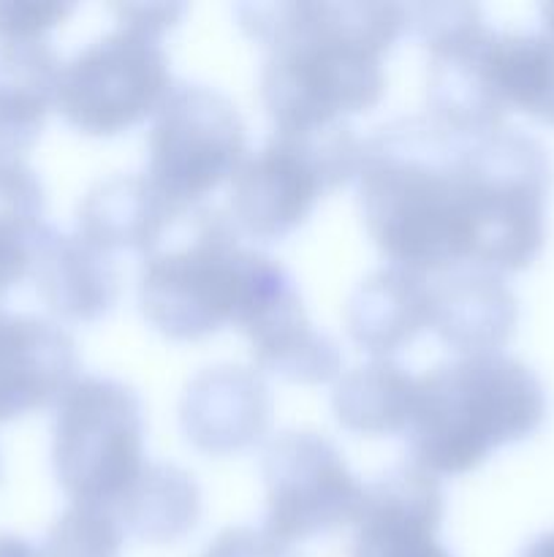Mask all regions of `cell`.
Segmentation results:
<instances>
[{
    "mask_svg": "<svg viewBox=\"0 0 554 557\" xmlns=\"http://www.w3.org/2000/svg\"><path fill=\"white\" fill-rule=\"evenodd\" d=\"M476 134L432 114L396 117L362 141L358 207L380 253L427 275L473 264L478 234Z\"/></svg>",
    "mask_w": 554,
    "mask_h": 557,
    "instance_id": "6da1fadb",
    "label": "cell"
},
{
    "mask_svg": "<svg viewBox=\"0 0 554 557\" xmlns=\"http://www.w3.org/2000/svg\"><path fill=\"white\" fill-rule=\"evenodd\" d=\"M239 25L266 47L261 98L275 128L345 123L383 98V54L407 30L400 3H244Z\"/></svg>",
    "mask_w": 554,
    "mask_h": 557,
    "instance_id": "7a4b0ae2",
    "label": "cell"
},
{
    "mask_svg": "<svg viewBox=\"0 0 554 557\" xmlns=\"http://www.w3.org/2000/svg\"><path fill=\"white\" fill-rule=\"evenodd\" d=\"M546 408L541 379L521 359L503 351L449 359L416 375L407 451L435 476H459L530 438Z\"/></svg>",
    "mask_w": 554,
    "mask_h": 557,
    "instance_id": "3957f363",
    "label": "cell"
},
{
    "mask_svg": "<svg viewBox=\"0 0 554 557\" xmlns=\"http://www.w3.org/2000/svg\"><path fill=\"white\" fill-rule=\"evenodd\" d=\"M190 234L141 264L139 308L161 335L199 341L244 319L288 281V270L239 239L231 215L196 207Z\"/></svg>",
    "mask_w": 554,
    "mask_h": 557,
    "instance_id": "277c9868",
    "label": "cell"
},
{
    "mask_svg": "<svg viewBox=\"0 0 554 557\" xmlns=\"http://www.w3.org/2000/svg\"><path fill=\"white\" fill-rule=\"evenodd\" d=\"M362 141L348 123L275 128L231 177V221L277 243L307 223L318 201L358 174Z\"/></svg>",
    "mask_w": 554,
    "mask_h": 557,
    "instance_id": "5b68a950",
    "label": "cell"
},
{
    "mask_svg": "<svg viewBox=\"0 0 554 557\" xmlns=\"http://www.w3.org/2000/svg\"><path fill=\"white\" fill-rule=\"evenodd\" d=\"M52 466L74 504L114 509L144 468L139 395L106 375L76 379L54 413Z\"/></svg>",
    "mask_w": 554,
    "mask_h": 557,
    "instance_id": "8992f818",
    "label": "cell"
},
{
    "mask_svg": "<svg viewBox=\"0 0 554 557\" xmlns=\"http://www.w3.org/2000/svg\"><path fill=\"white\" fill-rule=\"evenodd\" d=\"M244 158L248 134L237 107L215 87L177 82L152 120L144 177L188 215Z\"/></svg>",
    "mask_w": 554,
    "mask_h": 557,
    "instance_id": "52a82bcc",
    "label": "cell"
},
{
    "mask_svg": "<svg viewBox=\"0 0 554 557\" xmlns=\"http://www.w3.org/2000/svg\"><path fill=\"white\" fill-rule=\"evenodd\" d=\"M161 36L119 25L60 69L58 103L68 125L87 136H117L152 117L174 79Z\"/></svg>",
    "mask_w": 554,
    "mask_h": 557,
    "instance_id": "ba28073f",
    "label": "cell"
},
{
    "mask_svg": "<svg viewBox=\"0 0 554 557\" xmlns=\"http://www.w3.org/2000/svg\"><path fill=\"white\" fill-rule=\"evenodd\" d=\"M261 476L266 487L261 531L282 547L358 520L364 484L326 435L313 430L272 435L261 455Z\"/></svg>",
    "mask_w": 554,
    "mask_h": 557,
    "instance_id": "9c48e42d",
    "label": "cell"
},
{
    "mask_svg": "<svg viewBox=\"0 0 554 557\" xmlns=\"http://www.w3.org/2000/svg\"><path fill=\"white\" fill-rule=\"evenodd\" d=\"M445 495L438 476L396 462L364 487L351 557H454L440 544Z\"/></svg>",
    "mask_w": 554,
    "mask_h": 557,
    "instance_id": "30bf717a",
    "label": "cell"
},
{
    "mask_svg": "<svg viewBox=\"0 0 554 557\" xmlns=\"http://www.w3.org/2000/svg\"><path fill=\"white\" fill-rule=\"evenodd\" d=\"M76 370V343L58 321L0 308V422L60 403Z\"/></svg>",
    "mask_w": 554,
    "mask_h": 557,
    "instance_id": "8fae6325",
    "label": "cell"
},
{
    "mask_svg": "<svg viewBox=\"0 0 554 557\" xmlns=\"http://www.w3.org/2000/svg\"><path fill=\"white\" fill-rule=\"evenodd\" d=\"M272 422V395L259 370L215 364L193 375L179 403V424L196 449L231 455L259 444Z\"/></svg>",
    "mask_w": 554,
    "mask_h": 557,
    "instance_id": "7c38bea8",
    "label": "cell"
},
{
    "mask_svg": "<svg viewBox=\"0 0 554 557\" xmlns=\"http://www.w3.org/2000/svg\"><path fill=\"white\" fill-rule=\"evenodd\" d=\"M250 341L255 368L293 384H326L342 368L340 346L307 319L293 277L272 292L239 326Z\"/></svg>",
    "mask_w": 554,
    "mask_h": 557,
    "instance_id": "4fadbf2b",
    "label": "cell"
},
{
    "mask_svg": "<svg viewBox=\"0 0 554 557\" xmlns=\"http://www.w3.org/2000/svg\"><path fill=\"white\" fill-rule=\"evenodd\" d=\"M429 288H432L429 326L459 357L494 354L514 335L519 302L498 272L456 267L438 275Z\"/></svg>",
    "mask_w": 554,
    "mask_h": 557,
    "instance_id": "5bb4252c",
    "label": "cell"
},
{
    "mask_svg": "<svg viewBox=\"0 0 554 557\" xmlns=\"http://www.w3.org/2000/svg\"><path fill=\"white\" fill-rule=\"evenodd\" d=\"M182 218L144 174H112L85 194L76 212V234L109 256L134 250L147 259Z\"/></svg>",
    "mask_w": 554,
    "mask_h": 557,
    "instance_id": "9a60e30c",
    "label": "cell"
},
{
    "mask_svg": "<svg viewBox=\"0 0 554 557\" xmlns=\"http://www.w3.org/2000/svg\"><path fill=\"white\" fill-rule=\"evenodd\" d=\"M30 275L38 297L58 319L98 321L117 305L119 272L114 256L76 232L63 234L49 226Z\"/></svg>",
    "mask_w": 554,
    "mask_h": 557,
    "instance_id": "2e32d148",
    "label": "cell"
},
{
    "mask_svg": "<svg viewBox=\"0 0 554 557\" xmlns=\"http://www.w3.org/2000/svg\"><path fill=\"white\" fill-rule=\"evenodd\" d=\"M432 319V288L418 272L405 267H380L369 272L348 297L345 324L353 343L391 359L405 348Z\"/></svg>",
    "mask_w": 554,
    "mask_h": 557,
    "instance_id": "e0dca14e",
    "label": "cell"
},
{
    "mask_svg": "<svg viewBox=\"0 0 554 557\" xmlns=\"http://www.w3.org/2000/svg\"><path fill=\"white\" fill-rule=\"evenodd\" d=\"M58 52L43 38L0 41V158H25L58 103Z\"/></svg>",
    "mask_w": 554,
    "mask_h": 557,
    "instance_id": "ac0fdd59",
    "label": "cell"
},
{
    "mask_svg": "<svg viewBox=\"0 0 554 557\" xmlns=\"http://www.w3.org/2000/svg\"><path fill=\"white\" fill-rule=\"evenodd\" d=\"M481 74L505 114L511 109L554 125V36L546 30H492L481 41Z\"/></svg>",
    "mask_w": 554,
    "mask_h": 557,
    "instance_id": "d6986e66",
    "label": "cell"
},
{
    "mask_svg": "<svg viewBox=\"0 0 554 557\" xmlns=\"http://www.w3.org/2000/svg\"><path fill=\"white\" fill-rule=\"evenodd\" d=\"M123 531L147 544H174L188 536L201 517V493L188 471L147 462L128 493L114 504Z\"/></svg>",
    "mask_w": 554,
    "mask_h": 557,
    "instance_id": "ffe728a7",
    "label": "cell"
},
{
    "mask_svg": "<svg viewBox=\"0 0 554 557\" xmlns=\"http://www.w3.org/2000/svg\"><path fill=\"white\" fill-rule=\"evenodd\" d=\"M416 375L394 359H369L340 375L331 392L337 422L358 435L405 433L411 422Z\"/></svg>",
    "mask_w": 554,
    "mask_h": 557,
    "instance_id": "44dd1931",
    "label": "cell"
},
{
    "mask_svg": "<svg viewBox=\"0 0 554 557\" xmlns=\"http://www.w3.org/2000/svg\"><path fill=\"white\" fill-rule=\"evenodd\" d=\"M43 185L25 158H0V299L20 286L47 237Z\"/></svg>",
    "mask_w": 554,
    "mask_h": 557,
    "instance_id": "7402d4cb",
    "label": "cell"
},
{
    "mask_svg": "<svg viewBox=\"0 0 554 557\" xmlns=\"http://www.w3.org/2000/svg\"><path fill=\"white\" fill-rule=\"evenodd\" d=\"M125 531L112 509L71 504L49 528L41 557H119Z\"/></svg>",
    "mask_w": 554,
    "mask_h": 557,
    "instance_id": "603a6c76",
    "label": "cell"
},
{
    "mask_svg": "<svg viewBox=\"0 0 554 557\" xmlns=\"http://www.w3.org/2000/svg\"><path fill=\"white\" fill-rule=\"evenodd\" d=\"M74 3L58 0H0V41H33L65 20Z\"/></svg>",
    "mask_w": 554,
    "mask_h": 557,
    "instance_id": "cb8c5ba5",
    "label": "cell"
},
{
    "mask_svg": "<svg viewBox=\"0 0 554 557\" xmlns=\"http://www.w3.org/2000/svg\"><path fill=\"white\" fill-rule=\"evenodd\" d=\"M199 557H291L288 547L277 544L264 531L250 525H234L217 533Z\"/></svg>",
    "mask_w": 554,
    "mask_h": 557,
    "instance_id": "d4e9b609",
    "label": "cell"
},
{
    "mask_svg": "<svg viewBox=\"0 0 554 557\" xmlns=\"http://www.w3.org/2000/svg\"><path fill=\"white\" fill-rule=\"evenodd\" d=\"M112 11L117 14L119 25L139 27V30L152 33V36H163L168 27H174L179 22V16L185 14V5L179 3H119L112 5Z\"/></svg>",
    "mask_w": 554,
    "mask_h": 557,
    "instance_id": "484cf974",
    "label": "cell"
},
{
    "mask_svg": "<svg viewBox=\"0 0 554 557\" xmlns=\"http://www.w3.org/2000/svg\"><path fill=\"white\" fill-rule=\"evenodd\" d=\"M0 557H41V549L16 533H0Z\"/></svg>",
    "mask_w": 554,
    "mask_h": 557,
    "instance_id": "4316f807",
    "label": "cell"
},
{
    "mask_svg": "<svg viewBox=\"0 0 554 557\" xmlns=\"http://www.w3.org/2000/svg\"><path fill=\"white\" fill-rule=\"evenodd\" d=\"M519 557H554V528L532 539L530 544H525Z\"/></svg>",
    "mask_w": 554,
    "mask_h": 557,
    "instance_id": "83f0119b",
    "label": "cell"
},
{
    "mask_svg": "<svg viewBox=\"0 0 554 557\" xmlns=\"http://www.w3.org/2000/svg\"><path fill=\"white\" fill-rule=\"evenodd\" d=\"M541 16H543V30L552 33V36H554V3H543L541 5Z\"/></svg>",
    "mask_w": 554,
    "mask_h": 557,
    "instance_id": "f1b7e54d",
    "label": "cell"
},
{
    "mask_svg": "<svg viewBox=\"0 0 554 557\" xmlns=\"http://www.w3.org/2000/svg\"><path fill=\"white\" fill-rule=\"evenodd\" d=\"M0 476H3V462H0Z\"/></svg>",
    "mask_w": 554,
    "mask_h": 557,
    "instance_id": "f546056e",
    "label": "cell"
}]
</instances>
